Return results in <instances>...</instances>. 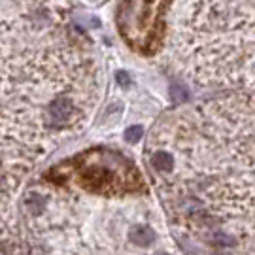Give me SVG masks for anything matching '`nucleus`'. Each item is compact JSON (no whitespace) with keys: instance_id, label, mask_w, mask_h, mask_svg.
I'll return each mask as SVG.
<instances>
[{"instance_id":"obj_1","label":"nucleus","mask_w":255,"mask_h":255,"mask_svg":"<svg viewBox=\"0 0 255 255\" xmlns=\"http://www.w3.org/2000/svg\"><path fill=\"white\" fill-rule=\"evenodd\" d=\"M159 0H123L118 9V25L130 46L147 51L159 32Z\"/></svg>"},{"instance_id":"obj_2","label":"nucleus","mask_w":255,"mask_h":255,"mask_svg":"<svg viewBox=\"0 0 255 255\" xmlns=\"http://www.w3.org/2000/svg\"><path fill=\"white\" fill-rule=\"evenodd\" d=\"M128 238L132 244L136 246H149L155 242V231L151 227H144V225H136V227L130 229Z\"/></svg>"},{"instance_id":"obj_3","label":"nucleus","mask_w":255,"mask_h":255,"mask_svg":"<svg viewBox=\"0 0 255 255\" xmlns=\"http://www.w3.org/2000/svg\"><path fill=\"white\" fill-rule=\"evenodd\" d=\"M151 164L159 172H170L174 168V157L170 153H166V151H157L151 157Z\"/></svg>"},{"instance_id":"obj_4","label":"nucleus","mask_w":255,"mask_h":255,"mask_svg":"<svg viewBox=\"0 0 255 255\" xmlns=\"http://www.w3.org/2000/svg\"><path fill=\"white\" fill-rule=\"evenodd\" d=\"M144 136V127L142 125H132L125 130V140L130 142V144H136L140 138Z\"/></svg>"},{"instance_id":"obj_5","label":"nucleus","mask_w":255,"mask_h":255,"mask_svg":"<svg viewBox=\"0 0 255 255\" xmlns=\"http://www.w3.org/2000/svg\"><path fill=\"white\" fill-rule=\"evenodd\" d=\"M116 82H118L121 87H128V85H130V78H128V74L125 72V70H119V72L116 74Z\"/></svg>"}]
</instances>
